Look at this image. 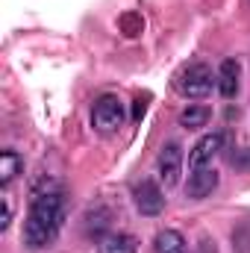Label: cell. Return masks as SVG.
<instances>
[{"instance_id":"1","label":"cell","mask_w":250,"mask_h":253,"mask_svg":"<svg viewBox=\"0 0 250 253\" xmlns=\"http://www.w3.org/2000/svg\"><path fill=\"white\" fill-rule=\"evenodd\" d=\"M65 221V197L59 189H44L33 194V203H30V212H27V224H24V242L27 248L39 251V248H47L59 230H62Z\"/></svg>"},{"instance_id":"2","label":"cell","mask_w":250,"mask_h":253,"mask_svg":"<svg viewBox=\"0 0 250 253\" xmlns=\"http://www.w3.org/2000/svg\"><path fill=\"white\" fill-rule=\"evenodd\" d=\"M174 85H177V91L183 97H188V100H203L218 85V74H212V68L206 62H191L174 77Z\"/></svg>"},{"instance_id":"3","label":"cell","mask_w":250,"mask_h":253,"mask_svg":"<svg viewBox=\"0 0 250 253\" xmlns=\"http://www.w3.org/2000/svg\"><path fill=\"white\" fill-rule=\"evenodd\" d=\"M126 112H124V103L121 97L115 94H103L94 100V109H91V126L97 132H115L118 126L124 124Z\"/></svg>"},{"instance_id":"4","label":"cell","mask_w":250,"mask_h":253,"mask_svg":"<svg viewBox=\"0 0 250 253\" xmlns=\"http://www.w3.org/2000/svg\"><path fill=\"white\" fill-rule=\"evenodd\" d=\"M156 174L165 183V189H171V186L180 183V174H183V147L177 141H171V144H165L159 150V156H156Z\"/></svg>"},{"instance_id":"5","label":"cell","mask_w":250,"mask_h":253,"mask_svg":"<svg viewBox=\"0 0 250 253\" xmlns=\"http://www.w3.org/2000/svg\"><path fill=\"white\" fill-rule=\"evenodd\" d=\"M132 203H135V209H138L141 215L153 218V215H159V212L165 209V194H162V189H159L153 180H141V183L132 189Z\"/></svg>"},{"instance_id":"6","label":"cell","mask_w":250,"mask_h":253,"mask_svg":"<svg viewBox=\"0 0 250 253\" xmlns=\"http://www.w3.org/2000/svg\"><path fill=\"white\" fill-rule=\"evenodd\" d=\"M221 144H224V135H221V132H209V135H203V138L188 150V171H197V168L212 165V159L218 156Z\"/></svg>"},{"instance_id":"7","label":"cell","mask_w":250,"mask_h":253,"mask_svg":"<svg viewBox=\"0 0 250 253\" xmlns=\"http://www.w3.org/2000/svg\"><path fill=\"white\" fill-rule=\"evenodd\" d=\"M191 177H188V197L191 200H203V197H209L212 191L218 189V171L212 168V165H206V168H197V171H188Z\"/></svg>"},{"instance_id":"8","label":"cell","mask_w":250,"mask_h":253,"mask_svg":"<svg viewBox=\"0 0 250 253\" xmlns=\"http://www.w3.org/2000/svg\"><path fill=\"white\" fill-rule=\"evenodd\" d=\"M239 77H242V68H239L236 59L221 62V68H218V91L224 97H236L239 94Z\"/></svg>"},{"instance_id":"9","label":"cell","mask_w":250,"mask_h":253,"mask_svg":"<svg viewBox=\"0 0 250 253\" xmlns=\"http://www.w3.org/2000/svg\"><path fill=\"white\" fill-rule=\"evenodd\" d=\"M138 239L129 233H106L100 239V253H135Z\"/></svg>"},{"instance_id":"10","label":"cell","mask_w":250,"mask_h":253,"mask_svg":"<svg viewBox=\"0 0 250 253\" xmlns=\"http://www.w3.org/2000/svg\"><path fill=\"white\" fill-rule=\"evenodd\" d=\"M153 253H188L183 233H177V230H162V233H156V239H153Z\"/></svg>"},{"instance_id":"11","label":"cell","mask_w":250,"mask_h":253,"mask_svg":"<svg viewBox=\"0 0 250 253\" xmlns=\"http://www.w3.org/2000/svg\"><path fill=\"white\" fill-rule=\"evenodd\" d=\"M21 171H24V156L15 153V150H3L0 153V183L9 186Z\"/></svg>"},{"instance_id":"12","label":"cell","mask_w":250,"mask_h":253,"mask_svg":"<svg viewBox=\"0 0 250 253\" xmlns=\"http://www.w3.org/2000/svg\"><path fill=\"white\" fill-rule=\"evenodd\" d=\"M209 106H188L180 112V126H186V129H200V126L209 124Z\"/></svg>"},{"instance_id":"13","label":"cell","mask_w":250,"mask_h":253,"mask_svg":"<svg viewBox=\"0 0 250 253\" xmlns=\"http://www.w3.org/2000/svg\"><path fill=\"white\" fill-rule=\"evenodd\" d=\"M9 224H12V203H9V200H3V221H0V233H6V230H9Z\"/></svg>"},{"instance_id":"14","label":"cell","mask_w":250,"mask_h":253,"mask_svg":"<svg viewBox=\"0 0 250 253\" xmlns=\"http://www.w3.org/2000/svg\"><path fill=\"white\" fill-rule=\"evenodd\" d=\"M144 115V100H135V109H132V118H141Z\"/></svg>"}]
</instances>
